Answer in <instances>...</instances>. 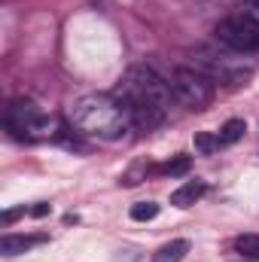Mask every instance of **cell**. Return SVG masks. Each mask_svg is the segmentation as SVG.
Here are the masks:
<instances>
[{
    "label": "cell",
    "mask_w": 259,
    "mask_h": 262,
    "mask_svg": "<svg viewBox=\"0 0 259 262\" xmlns=\"http://www.w3.org/2000/svg\"><path fill=\"white\" fill-rule=\"evenodd\" d=\"M70 125L79 134H92L101 140H116L131 128V116L125 101L95 92V95H82L79 101H73L70 107Z\"/></svg>",
    "instance_id": "1"
},
{
    "label": "cell",
    "mask_w": 259,
    "mask_h": 262,
    "mask_svg": "<svg viewBox=\"0 0 259 262\" xmlns=\"http://www.w3.org/2000/svg\"><path fill=\"white\" fill-rule=\"evenodd\" d=\"M119 101L125 104H156V107H171L174 98V89H171V79L159 76L149 64H134L125 70V76L119 79Z\"/></svg>",
    "instance_id": "2"
},
{
    "label": "cell",
    "mask_w": 259,
    "mask_h": 262,
    "mask_svg": "<svg viewBox=\"0 0 259 262\" xmlns=\"http://www.w3.org/2000/svg\"><path fill=\"white\" fill-rule=\"evenodd\" d=\"M3 128L9 131L12 137H18V140H37V137L49 134V119H46V113H43L34 101L18 98V101H12V104L6 107V113H3Z\"/></svg>",
    "instance_id": "3"
},
{
    "label": "cell",
    "mask_w": 259,
    "mask_h": 262,
    "mask_svg": "<svg viewBox=\"0 0 259 262\" xmlns=\"http://www.w3.org/2000/svg\"><path fill=\"white\" fill-rule=\"evenodd\" d=\"M171 89H174V98L189 110H204L213 101V79L204 76L201 70L177 67L171 76Z\"/></svg>",
    "instance_id": "4"
},
{
    "label": "cell",
    "mask_w": 259,
    "mask_h": 262,
    "mask_svg": "<svg viewBox=\"0 0 259 262\" xmlns=\"http://www.w3.org/2000/svg\"><path fill=\"white\" fill-rule=\"evenodd\" d=\"M217 40L226 43L232 52H256L259 49V21L250 15H238V18H223L213 28Z\"/></svg>",
    "instance_id": "5"
},
{
    "label": "cell",
    "mask_w": 259,
    "mask_h": 262,
    "mask_svg": "<svg viewBox=\"0 0 259 262\" xmlns=\"http://www.w3.org/2000/svg\"><path fill=\"white\" fill-rule=\"evenodd\" d=\"M128 107V116H131V128H140V131H153L159 128L162 122H165V107H156V104H143V101H137V104H125Z\"/></svg>",
    "instance_id": "6"
},
{
    "label": "cell",
    "mask_w": 259,
    "mask_h": 262,
    "mask_svg": "<svg viewBox=\"0 0 259 262\" xmlns=\"http://www.w3.org/2000/svg\"><path fill=\"white\" fill-rule=\"evenodd\" d=\"M43 241H49V238L46 235H3L0 238V253L3 256H21V253H28L31 247H37Z\"/></svg>",
    "instance_id": "7"
},
{
    "label": "cell",
    "mask_w": 259,
    "mask_h": 262,
    "mask_svg": "<svg viewBox=\"0 0 259 262\" xmlns=\"http://www.w3.org/2000/svg\"><path fill=\"white\" fill-rule=\"evenodd\" d=\"M204 192H207L204 180H186L180 189H174V192H171V204H174V207H192Z\"/></svg>",
    "instance_id": "8"
},
{
    "label": "cell",
    "mask_w": 259,
    "mask_h": 262,
    "mask_svg": "<svg viewBox=\"0 0 259 262\" xmlns=\"http://www.w3.org/2000/svg\"><path fill=\"white\" fill-rule=\"evenodd\" d=\"M186 253H189V241H186V238H177V241L162 244V247L153 253V262H183Z\"/></svg>",
    "instance_id": "9"
},
{
    "label": "cell",
    "mask_w": 259,
    "mask_h": 262,
    "mask_svg": "<svg viewBox=\"0 0 259 262\" xmlns=\"http://www.w3.org/2000/svg\"><path fill=\"white\" fill-rule=\"evenodd\" d=\"M192 143H195V149H198L201 156H213V152L223 146L220 134H210V131H198V134L192 137Z\"/></svg>",
    "instance_id": "10"
},
{
    "label": "cell",
    "mask_w": 259,
    "mask_h": 262,
    "mask_svg": "<svg viewBox=\"0 0 259 262\" xmlns=\"http://www.w3.org/2000/svg\"><path fill=\"white\" fill-rule=\"evenodd\" d=\"M244 131H247V122H244V119H229V122L220 128V140H223V146L238 143V140L244 137Z\"/></svg>",
    "instance_id": "11"
},
{
    "label": "cell",
    "mask_w": 259,
    "mask_h": 262,
    "mask_svg": "<svg viewBox=\"0 0 259 262\" xmlns=\"http://www.w3.org/2000/svg\"><path fill=\"white\" fill-rule=\"evenodd\" d=\"M235 250H238L244 259L259 262V235H238V238H235Z\"/></svg>",
    "instance_id": "12"
},
{
    "label": "cell",
    "mask_w": 259,
    "mask_h": 262,
    "mask_svg": "<svg viewBox=\"0 0 259 262\" xmlns=\"http://www.w3.org/2000/svg\"><path fill=\"white\" fill-rule=\"evenodd\" d=\"M156 216H159V204L156 201H137L131 207V220H137V223H149Z\"/></svg>",
    "instance_id": "13"
},
{
    "label": "cell",
    "mask_w": 259,
    "mask_h": 262,
    "mask_svg": "<svg viewBox=\"0 0 259 262\" xmlns=\"http://www.w3.org/2000/svg\"><path fill=\"white\" fill-rule=\"evenodd\" d=\"M189 168H192V159H189V156H174V159L162 168V174H168V177H183V174H189Z\"/></svg>",
    "instance_id": "14"
},
{
    "label": "cell",
    "mask_w": 259,
    "mask_h": 262,
    "mask_svg": "<svg viewBox=\"0 0 259 262\" xmlns=\"http://www.w3.org/2000/svg\"><path fill=\"white\" fill-rule=\"evenodd\" d=\"M241 6H244V12L253 18V21H259V0H238Z\"/></svg>",
    "instance_id": "15"
},
{
    "label": "cell",
    "mask_w": 259,
    "mask_h": 262,
    "mask_svg": "<svg viewBox=\"0 0 259 262\" xmlns=\"http://www.w3.org/2000/svg\"><path fill=\"white\" fill-rule=\"evenodd\" d=\"M28 213H34V216H46V213H49V204H37V207H31Z\"/></svg>",
    "instance_id": "16"
}]
</instances>
